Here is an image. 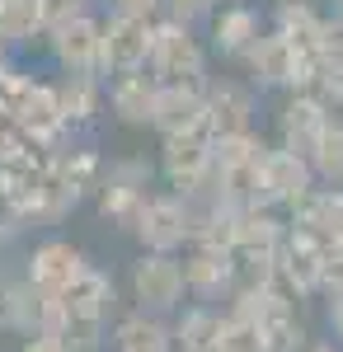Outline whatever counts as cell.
<instances>
[{"label": "cell", "instance_id": "6da1fadb", "mask_svg": "<svg viewBox=\"0 0 343 352\" xmlns=\"http://www.w3.org/2000/svg\"><path fill=\"white\" fill-rule=\"evenodd\" d=\"M151 43H156V28L151 19H136V14H118L104 24V43H99V71L113 76H132L151 61Z\"/></svg>", "mask_w": 343, "mask_h": 352}, {"label": "cell", "instance_id": "7a4b0ae2", "mask_svg": "<svg viewBox=\"0 0 343 352\" xmlns=\"http://www.w3.org/2000/svg\"><path fill=\"white\" fill-rule=\"evenodd\" d=\"M151 71H156L160 85H198V76H202V47L188 38V28L179 24V19L156 28Z\"/></svg>", "mask_w": 343, "mask_h": 352}, {"label": "cell", "instance_id": "3957f363", "mask_svg": "<svg viewBox=\"0 0 343 352\" xmlns=\"http://www.w3.org/2000/svg\"><path fill=\"white\" fill-rule=\"evenodd\" d=\"M184 263L174 258V254H141L132 268V292L141 305H151V310H169V305H179L184 296Z\"/></svg>", "mask_w": 343, "mask_h": 352}, {"label": "cell", "instance_id": "277c9868", "mask_svg": "<svg viewBox=\"0 0 343 352\" xmlns=\"http://www.w3.org/2000/svg\"><path fill=\"white\" fill-rule=\"evenodd\" d=\"M132 230L146 240L151 254H169V249H179L193 235V217H188L184 202H174V197H146Z\"/></svg>", "mask_w": 343, "mask_h": 352}, {"label": "cell", "instance_id": "5b68a950", "mask_svg": "<svg viewBox=\"0 0 343 352\" xmlns=\"http://www.w3.org/2000/svg\"><path fill=\"white\" fill-rule=\"evenodd\" d=\"M99 43H104V28L85 14H71L66 24L52 28V52L66 66V76H99Z\"/></svg>", "mask_w": 343, "mask_h": 352}, {"label": "cell", "instance_id": "8992f818", "mask_svg": "<svg viewBox=\"0 0 343 352\" xmlns=\"http://www.w3.org/2000/svg\"><path fill=\"white\" fill-rule=\"evenodd\" d=\"M165 136H188V132H207V94L198 85H160L156 99V122Z\"/></svg>", "mask_w": 343, "mask_h": 352}, {"label": "cell", "instance_id": "52a82bcc", "mask_svg": "<svg viewBox=\"0 0 343 352\" xmlns=\"http://www.w3.org/2000/svg\"><path fill=\"white\" fill-rule=\"evenodd\" d=\"M311 174H315V164L306 160V155H296V151H264V192L268 202H311Z\"/></svg>", "mask_w": 343, "mask_h": 352}, {"label": "cell", "instance_id": "ba28073f", "mask_svg": "<svg viewBox=\"0 0 343 352\" xmlns=\"http://www.w3.org/2000/svg\"><path fill=\"white\" fill-rule=\"evenodd\" d=\"M80 272H85V258H80L76 244H66V240L38 244L33 258H28V282H33L43 296H61Z\"/></svg>", "mask_w": 343, "mask_h": 352}, {"label": "cell", "instance_id": "9c48e42d", "mask_svg": "<svg viewBox=\"0 0 343 352\" xmlns=\"http://www.w3.org/2000/svg\"><path fill=\"white\" fill-rule=\"evenodd\" d=\"M211 169V141L202 132L165 136V179L184 192H198Z\"/></svg>", "mask_w": 343, "mask_h": 352}, {"label": "cell", "instance_id": "30bf717a", "mask_svg": "<svg viewBox=\"0 0 343 352\" xmlns=\"http://www.w3.org/2000/svg\"><path fill=\"white\" fill-rule=\"evenodd\" d=\"M61 300H66V310H71V324H90V329H99V320L108 315V305H113V282H108L99 268H85L61 292ZM66 324V329H71Z\"/></svg>", "mask_w": 343, "mask_h": 352}, {"label": "cell", "instance_id": "8fae6325", "mask_svg": "<svg viewBox=\"0 0 343 352\" xmlns=\"http://www.w3.org/2000/svg\"><path fill=\"white\" fill-rule=\"evenodd\" d=\"M324 122H329V113L320 109L311 94H296V99L287 104V113H282V146L311 160V155H315V146H320Z\"/></svg>", "mask_w": 343, "mask_h": 352}, {"label": "cell", "instance_id": "7c38bea8", "mask_svg": "<svg viewBox=\"0 0 343 352\" xmlns=\"http://www.w3.org/2000/svg\"><path fill=\"white\" fill-rule=\"evenodd\" d=\"M231 277H236V254H231V249H216V244H198V254L184 263V282L198 296L226 292Z\"/></svg>", "mask_w": 343, "mask_h": 352}, {"label": "cell", "instance_id": "4fadbf2b", "mask_svg": "<svg viewBox=\"0 0 343 352\" xmlns=\"http://www.w3.org/2000/svg\"><path fill=\"white\" fill-rule=\"evenodd\" d=\"M156 99H160V80L156 76H118L113 85V113L123 118V122H132V127H146V122H156Z\"/></svg>", "mask_w": 343, "mask_h": 352}, {"label": "cell", "instance_id": "5bb4252c", "mask_svg": "<svg viewBox=\"0 0 343 352\" xmlns=\"http://www.w3.org/2000/svg\"><path fill=\"white\" fill-rule=\"evenodd\" d=\"M14 127H24L33 141H52L61 127H66V118H61V104H56V89L52 85H38L33 80V89H28V99H24V109L14 113Z\"/></svg>", "mask_w": 343, "mask_h": 352}, {"label": "cell", "instance_id": "9a60e30c", "mask_svg": "<svg viewBox=\"0 0 343 352\" xmlns=\"http://www.w3.org/2000/svg\"><path fill=\"white\" fill-rule=\"evenodd\" d=\"M207 132H211V141L249 132V94L240 85H216L207 94Z\"/></svg>", "mask_w": 343, "mask_h": 352}, {"label": "cell", "instance_id": "2e32d148", "mask_svg": "<svg viewBox=\"0 0 343 352\" xmlns=\"http://www.w3.org/2000/svg\"><path fill=\"white\" fill-rule=\"evenodd\" d=\"M113 343H118V352H169L174 333L151 315H127L113 333Z\"/></svg>", "mask_w": 343, "mask_h": 352}, {"label": "cell", "instance_id": "e0dca14e", "mask_svg": "<svg viewBox=\"0 0 343 352\" xmlns=\"http://www.w3.org/2000/svg\"><path fill=\"white\" fill-rule=\"evenodd\" d=\"M211 28H216V47H221V52H231V56H236V52H249V47L259 43V19H254L245 5L221 10Z\"/></svg>", "mask_w": 343, "mask_h": 352}, {"label": "cell", "instance_id": "ac0fdd59", "mask_svg": "<svg viewBox=\"0 0 343 352\" xmlns=\"http://www.w3.org/2000/svg\"><path fill=\"white\" fill-rule=\"evenodd\" d=\"M216 338H221V315L211 310H184V320L174 329V343L184 352H216Z\"/></svg>", "mask_w": 343, "mask_h": 352}, {"label": "cell", "instance_id": "d6986e66", "mask_svg": "<svg viewBox=\"0 0 343 352\" xmlns=\"http://www.w3.org/2000/svg\"><path fill=\"white\" fill-rule=\"evenodd\" d=\"M56 104L66 122H90L99 109V85L94 76H66V85H56Z\"/></svg>", "mask_w": 343, "mask_h": 352}, {"label": "cell", "instance_id": "ffe728a7", "mask_svg": "<svg viewBox=\"0 0 343 352\" xmlns=\"http://www.w3.org/2000/svg\"><path fill=\"white\" fill-rule=\"evenodd\" d=\"M216 352H268V338L259 333L254 320H245V315H226L221 320V338H216Z\"/></svg>", "mask_w": 343, "mask_h": 352}, {"label": "cell", "instance_id": "44dd1931", "mask_svg": "<svg viewBox=\"0 0 343 352\" xmlns=\"http://www.w3.org/2000/svg\"><path fill=\"white\" fill-rule=\"evenodd\" d=\"M311 164H315L324 179H343V122H324V132H320V146L315 155H311Z\"/></svg>", "mask_w": 343, "mask_h": 352}, {"label": "cell", "instance_id": "7402d4cb", "mask_svg": "<svg viewBox=\"0 0 343 352\" xmlns=\"http://www.w3.org/2000/svg\"><path fill=\"white\" fill-rule=\"evenodd\" d=\"M28 89H33V76L14 71V66H5V71H0V118H5V122H14V113L24 109Z\"/></svg>", "mask_w": 343, "mask_h": 352}, {"label": "cell", "instance_id": "603a6c76", "mask_svg": "<svg viewBox=\"0 0 343 352\" xmlns=\"http://www.w3.org/2000/svg\"><path fill=\"white\" fill-rule=\"evenodd\" d=\"M0 329H19V282L0 277Z\"/></svg>", "mask_w": 343, "mask_h": 352}, {"label": "cell", "instance_id": "cb8c5ba5", "mask_svg": "<svg viewBox=\"0 0 343 352\" xmlns=\"http://www.w3.org/2000/svg\"><path fill=\"white\" fill-rule=\"evenodd\" d=\"M76 5H80V0H38V14H43V28H56V24H66L71 14H80Z\"/></svg>", "mask_w": 343, "mask_h": 352}, {"label": "cell", "instance_id": "d4e9b609", "mask_svg": "<svg viewBox=\"0 0 343 352\" xmlns=\"http://www.w3.org/2000/svg\"><path fill=\"white\" fill-rule=\"evenodd\" d=\"M169 10H174V19L188 24V19H198V14H207L211 0H169Z\"/></svg>", "mask_w": 343, "mask_h": 352}, {"label": "cell", "instance_id": "484cf974", "mask_svg": "<svg viewBox=\"0 0 343 352\" xmlns=\"http://www.w3.org/2000/svg\"><path fill=\"white\" fill-rule=\"evenodd\" d=\"M118 5V14H136V19H151L165 0H113Z\"/></svg>", "mask_w": 343, "mask_h": 352}, {"label": "cell", "instance_id": "4316f807", "mask_svg": "<svg viewBox=\"0 0 343 352\" xmlns=\"http://www.w3.org/2000/svg\"><path fill=\"white\" fill-rule=\"evenodd\" d=\"M24 352H66V343H61V338H52V333H28Z\"/></svg>", "mask_w": 343, "mask_h": 352}, {"label": "cell", "instance_id": "83f0119b", "mask_svg": "<svg viewBox=\"0 0 343 352\" xmlns=\"http://www.w3.org/2000/svg\"><path fill=\"white\" fill-rule=\"evenodd\" d=\"M329 324H334V333L343 338V292H334V305H329Z\"/></svg>", "mask_w": 343, "mask_h": 352}, {"label": "cell", "instance_id": "f1b7e54d", "mask_svg": "<svg viewBox=\"0 0 343 352\" xmlns=\"http://www.w3.org/2000/svg\"><path fill=\"white\" fill-rule=\"evenodd\" d=\"M329 89L339 94V104H343V61H339V66H334V76H329Z\"/></svg>", "mask_w": 343, "mask_h": 352}, {"label": "cell", "instance_id": "f546056e", "mask_svg": "<svg viewBox=\"0 0 343 352\" xmlns=\"http://www.w3.org/2000/svg\"><path fill=\"white\" fill-rule=\"evenodd\" d=\"M5 230H10V221H5V217H0V240H5Z\"/></svg>", "mask_w": 343, "mask_h": 352}, {"label": "cell", "instance_id": "4dcf8cb0", "mask_svg": "<svg viewBox=\"0 0 343 352\" xmlns=\"http://www.w3.org/2000/svg\"><path fill=\"white\" fill-rule=\"evenodd\" d=\"M311 352H334V348H311Z\"/></svg>", "mask_w": 343, "mask_h": 352}, {"label": "cell", "instance_id": "1f68e13d", "mask_svg": "<svg viewBox=\"0 0 343 352\" xmlns=\"http://www.w3.org/2000/svg\"><path fill=\"white\" fill-rule=\"evenodd\" d=\"M0 71H5V56H0Z\"/></svg>", "mask_w": 343, "mask_h": 352}, {"label": "cell", "instance_id": "d6a6232c", "mask_svg": "<svg viewBox=\"0 0 343 352\" xmlns=\"http://www.w3.org/2000/svg\"><path fill=\"white\" fill-rule=\"evenodd\" d=\"M0 127H5V118H0Z\"/></svg>", "mask_w": 343, "mask_h": 352}, {"label": "cell", "instance_id": "836d02e7", "mask_svg": "<svg viewBox=\"0 0 343 352\" xmlns=\"http://www.w3.org/2000/svg\"><path fill=\"white\" fill-rule=\"evenodd\" d=\"M0 5H5V0H0Z\"/></svg>", "mask_w": 343, "mask_h": 352}]
</instances>
